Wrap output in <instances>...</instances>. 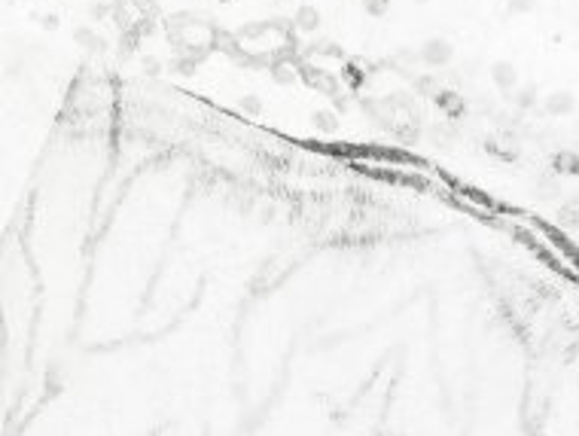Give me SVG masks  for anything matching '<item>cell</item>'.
<instances>
[{
    "mask_svg": "<svg viewBox=\"0 0 579 436\" xmlns=\"http://www.w3.org/2000/svg\"><path fill=\"white\" fill-rule=\"evenodd\" d=\"M366 12L369 15H384L387 12V0H366Z\"/></svg>",
    "mask_w": 579,
    "mask_h": 436,
    "instance_id": "3957f363",
    "label": "cell"
},
{
    "mask_svg": "<svg viewBox=\"0 0 579 436\" xmlns=\"http://www.w3.org/2000/svg\"><path fill=\"white\" fill-rule=\"evenodd\" d=\"M448 43H442V40H433V43H427L424 46V52H421V58H424L427 64H442V61H448Z\"/></svg>",
    "mask_w": 579,
    "mask_h": 436,
    "instance_id": "6da1fadb",
    "label": "cell"
},
{
    "mask_svg": "<svg viewBox=\"0 0 579 436\" xmlns=\"http://www.w3.org/2000/svg\"><path fill=\"white\" fill-rule=\"evenodd\" d=\"M299 25L314 28V25H317V12H314L311 6H302V9H299Z\"/></svg>",
    "mask_w": 579,
    "mask_h": 436,
    "instance_id": "7a4b0ae2",
    "label": "cell"
}]
</instances>
